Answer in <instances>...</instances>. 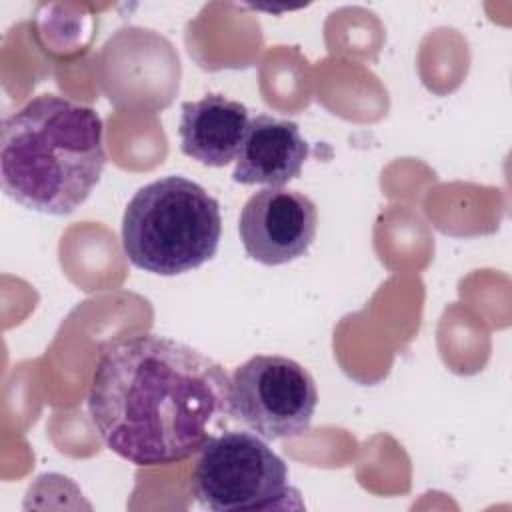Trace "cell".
Here are the masks:
<instances>
[{"mask_svg": "<svg viewBox=\"0 0 512 512\" xmlns=\"http://www.w3.org/2000/svg\"><path fill=\"white\" fill-rule=\"evenodd\" d=\"M230 378L208 354L158 334L106 344L88 392L108 450L136 466L182 462L228 414Z\"/></svg>", "mask_w": 512, "mask_h": 512, "instance_id": "cell-1", "label": "cell"}, {"mask_svg": "<svg viewBox=\"0 0 512 512\" xmlns=\"http://www.w3.org/2000/svg\"><path fill=\"white\" fill-rule=\"evenodd\" d=\"M104 166V124L92 106L40 94L2 122L0 184L28 210L74 212L100 182Z\"/></svg>", "mask_w": 512, "mask_h": 512, "instance_id": "cell-2", "label": "cell"}, {"mask_svg": "<svg viewBox=\"0 0 512 512\" xmlns=\"http://www.w3.org/2000/svg\"><path fill=\"white\" fill-rule=\"evenodd\" d=\"M220 204L184 176L142 186L122 216V250L144 272L176 276L200 268L220 244Z\"/></svg>", "mask_w": 512, "mask_h": 512, "instance_id": "cell-3", "label": "cell"}, {"mask_svg": "<svg viewBox=\"0 0 512 512\" xmlns=\"http://www.w3.org/2000/svg\"><path fill=\"white\" fill-rule=\"evenodd\" d=\"M192 494L214 512H262L300 508V492L288 480V464L254 432L228 430L198 450Z\"/></svg>", "mask_w": 512, "mask_h": 512, "instance_id": "cell-4", "label": "cell"}, {"mask_svg": "<svg viewBox=\"0 0 512 512\" xmlns=\"http://www.w3.org/2000/svg\"><path fill=\"white\" fill-rule=\"evenodd\" d=\"M316 404L312 374L286 356L256 354L230 376L228 414L264 440L308 432Z\"/></svg>", "mask_w": 512, "mask_h": 512, "instance_id": "cell-5", "label": "cell"}, {"mask_svg": "<svg viewBox=\"0 0 512 512\" xmlns=\"http://www.w3.org/2000/svg\"><path fill=\"white\" fill-rule=\"evenodd\" d=\"M316 230L314 200L290 188L258 190L246 200L238 220L244 252L264 266H280L304 256Z\"/></svg>", "mask_w": 512, "mask_h": 512, "instance_id": "cell-6", "label": "cell"}, {"mask_svg": "<svg viewBox=\"0 0 512 512\" xmlns=\"http://www.w3.org/2000/svg\"><path fill=\"white\" fill-rule=\"evenodd\" d=\"M308 154L310 144L300 134L296 122L258 114L248 122V130L234 160L232 180L238 184L284 188L300 176Z\"/></svg>", "mask_w": 512, "mask_h": 512, "instance_id": "cell-7", "label": "cell"}, {"mask_svg": "<svg viewBox=\"0 0 512 512\" xmlns=\"http://www.w3.org/2000/svg\"><path fill=\"white\" fill-rule=\"evenodd\" d=\"M180 148L192 160L222 168L236 160L248 130V108L222 94H208L180 108Z\"/></svg>", "mask_w": 512, "mask_h": 512, "instance_id": "cell-8", "label": "cell"}]
</instances>
